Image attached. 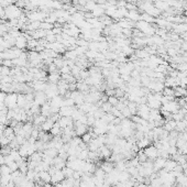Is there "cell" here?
<instances>
[{
    "instance_id": "obj_18",
    "label": "cell",
    "mask_w": 187,
    "mask_h": 187,
    "mask_svg": "<svg viewBox=\"0 0 187 187\" xmlns=\"http://www.w3.org/2000/svg\"><path fill=\"white\" fill-rule=\"evenodd\" d=\"M62 78L61 73L60 72H55V73H50L47 75V80L50 84H57L60 82V79Z\"/></svg>"
},
{
    "instance_id": "obj_35",
    "label": "cell",
    "mask_w": 187,
    "mask_h": 187,
    "mask_svg": "<svg viewBox=\"0 0 187 187\" xmlns=\"http://www.w3.org/2000/svg\"><path fill=\"white\" fill-rule=\"evenodd\" d=\"M62 172L64 174L65 178H69V177H73V174H74V169H72L71 167H67V166H65L64 169H62Z\"/></svg>"
},
{
    "instance_id": "obj_29",
    "label": "cell",
    "mask_w": 187,
    "mask_h": 187,
    "mask_svg": "<svg viewBox=\"0 0 187 187\" xmlns=\"http://www.w3.org/2000/svg\"><path fill=\"white\" fill-rule=\"evenodd\" d=\"M50 133L53 135V137H57V135H62V128L60 127V124H58L57 122L54 123V126H53V128L51 129Z\"/></svg>"
},
{
    "instance_id": "obj_14",
    "label": "cell",
    "mask_w": 187,
    "mask_h": 187,
    "mask_svg": "<svg viewBox=\"0 0 187 187\" xmlns=\"http://www.w3.org/2000/svg\"><path fill=\"white\" fill-rule=\"evenodd\" d=\"M63 100H64V97H62L60 95L53 97L52 99H49V102H50L51 107H55V108H61L63 106Z\"/></svg>"
},
{
    "instance_id": "obj_23",
    "label": "cell",
    "mask_w": 187,
    "mask_h": 187,
    "mask_svg": "<svg viewBox=\"0 0 187 187\" xmlns=\"http://www.w3.org/2000/svg\"><path fill=\"white\" fill-rule=\"evenodd\" d=\"M29 101L27 100V97H25V94H18V101H17V105H18L19 108L24 109V107L27 106Z\"/></svg>"
},
{
    "instance_id": "obj_20",
    "label": "cell",
    "mask_w": 187,
    "mask_h": 187,
    "mask_svg": "<svg viewBox=\"0 0 187 187\" xmlns=\"http://www.w3.org/2000/svg\"><path fill=\"white\" fill-rule=\"evenodd\" d=\"M151 142L152 141L150 139H148L147 137H143L142 139L137 141V145L139 147L140 150H144L145 148H148L149 145H151Z\"/></svg>"
},
{
    "instance_id": "obj_22",
    "label": "cell",
    "mask_w": 187,
    "mask_h": 187,
    "mask_svg": "<svg viewBox=\"0 0 187 187\" xmlns=\"http://www.w3.org/2000/svg\"><path fill=\"white\" fill-rule=\"evenodd\" d=\"M163 129L166 130L167 132H171L173 130H175L176 129V121H174L172 119L165 120V123H164V126H163Z\"/></svg>"
},
{
    "instance_id": "obj_17",
    "label": "cell",
    "mask_w": 187,
    "mask_h": 187,
    "mask_svg": "<svg viewBox=\"0 0 187 187\" xmlns=\"http://www.w3.org/2000/svg\"><path fill=\"white\" fill-rule=\"evenodd\" d=\"M165 162L166 160L163 158H155L154 163H153V169H154V172H158V171H161V169H164V166H165Z\"/></svg>"
},
{
    "instance_id": "obj_24",
    "label": "cell",
    "mask_w": 187,
    "mask_h": 187,
    "mask_svg": "<svg viewBox=\"0 0 187 187\" xmlns=\"http://www.w3.org/2000/svg\"><path fill=\"white\" fill-rule=\"evenodd\" d=\"M41 115H43L44 117H51L52 116V111H51V105L50 102L47 101L46 104H44L43 106H41Z\"/></svg>"
},
{
    "instance_id": "obj_4",
    "label": "cell",
    "mask_w": 187,
    "mask_h": 187,
    "mask_svg": "<svg viewBox=\"0 0 187 187\" xmlns=\"http://www.w3.org/2000/svg\"><path fill=\"white\" fill-rule=\"evenodd\" d=\"M180 109V105H178L176 99L162 105V110H165V111L169 112V113H175V112H177Z\"/></svg>"
},
{
    "instance_id": "obj_9",
    "label": "cell",
    "mask_w": 187,
    "mask_h": 187,
    "mask_svg": "<svg viewBox=\"0 0 187 187\" xmlns=\"http://www.w3.org/2000/svg\"><path fill=\"white\" fill-rule=\"evenodd\" d=\"M47 101H49V98L44 91H36L34 94V104L39 105V106H43Z\"/></svg>"
},
{
    "instance_id": "obj_33",
    "label": "cell",
    "mask_w": 187,
    "mask_h": 187,
    "mask_svg": "<svg viewBox=\"0 0 187 187\" xmlns=\"http://www.w3.org/2000/svg\"><path fill=\"white\" fill-rule=\"evenodd\" d=\"M97 2H96V0H87V2H86V4H85V10H87V11H91L96 8V6H97Z\"/></svg>"
},
{
    "instance_id": "obj_2",
    "label": "cell",
    "mask_w": 187,
    "mask_h": 187,
    "mask_svg": "<svg viewBox=\"0 0 187 187\" xmlns=\"http://www.w3.org/2000/svg\"><path fill=\"white\" fill-rule=\"evenodd\" d=\"M17 101H18V94L10 93L4 97V104L8 109H15L17 107H18Z\"/></svg>"
},
{
    "instance_id": "obj_19",
    "label": "cell",
    "mask_w": 187,
    "mask_h": 187,
    "mask_svg": "<svg viewBox=\"0 0 187 187\" xmlns=\"http://www.w3.org/2000/svg\"><path fill=\"white\" fill-rule=\"evenodd\" d=\"M53 166H55L57 169H63L66 166V161L65 160H63L62 158H60V156H56V158H53V164H52Z\"/></svg>"
},
{
    "instance_id": "obj_28",
    "label": "cell",
    "mask_w": 187,
    "mask_h": 187,
    "mask_svg": "<svg viewBox=\"0 0 187 187\" xmlns=\"http://www.w3.org/2000/svg\"><path fill=\"white\" fill-rule=\"evenodd\" d=\"M174 95H175V97H185L186 96V88L180 86L175 87L174 88Z\"/></svg>"
},
{
    "instance_id": "obj_15",
    "label": "cell",
    "mask_w": 187,
    "mask_h": 187,
    "mask_svg": "<svg viewBox=\"0 0 187 187\" xmlns=\"http://www.w3.org/2000/svg\"><path fill=\"white\" fill-rule=\"evenodd\" d=\"M140 12L138 10H130L128 11V13H127L126 15V18L128 19V20H130V21H132V22H138V21H140Z\"/></svg>"
},
{
    "instance_id": "obj_37",
    "label": "cell",
    "mask_w": 187,
    "mask_h": 187,
    "mask_svg": "<svg viewBox=\"0 0 187 187\" xmlns=\"http://www.w3.org/2000/svg\"><path fill=\"white\" fill-rule=\"evenodd\" d=\"M38 45H39L38 40L30 39V40H28V45H27V49H29V50H34Z\"/></svg>"
},
{
    "instance_id": "obj_43",
    "label": "cell",
    "mask_w": 187,
    "mask_h": 187,
    "mask_svg": "<svg viewBox=\"0 0 187 187\" xmlns=\"http://www.w3.org/2000/svg\"><path fill=\"white\" fill-rule=\"evenodd\" d=\"M2 66L11 68L13 66V62H12V60H2Z\"/></svg>"
},
{
    "instance_id": "obj_7",
    "label": "cell",
    "mask_w": 187,
    "mask_h": 187,
    "mask_svg": "<svg viewBox=\"0 0 187 187\" xmlns=\"http://www.w3.org/2000/svg\"><path fill=\"white\" fill-rule=\"evenodd\" d=\"M44 93L46 94V96L49 99H52L53 97L57 96L58 95V87L57 84H47L46 88L44 90Z\"/></svg>"
},
{
    "instance_id": "obj_36",
    "label": "cell",
    "mask_w": 187,
    "mask_h": 187,
    "mask_svg": "<svg viewBox=\"0 0 187 187\" xmlns=\"http://www.w3.org/2000/svg\"><path fill=\"white\" fill-rule=\"evenodd\" d=\"M54 28V24H52V23H49V22H41V24H40V29L44 30V31H50V30H53Z\"/></svg>"
},
{
    "instance_id": "obj_34",
    "label": "cell",
    "mask_w": 187,
    "mask_h": 187,
    "mask_svg": "<svg viewBox=\"0 0 187 187\" xmlns=\"http://www.w3.org/2000/svg\"><path fill=\"white\" fill-rule=\"evenodd\" d=\"M12 171L7 164H4V165H0V175H9L11 174Z\"/></svg>"
},
{
    "instance_id": "obj_3",
    "label": "cell",
    "mask_w": 187,
    "mask_h": 187,
    "mask_svg": "<svg viewBox=\"0 0 187 187\" xmlns=\"http://www.w3.org/2000/svg\"><path fill=\"white\" fill-rule=\"evenodd\" d=\"M147 105L151 109H154V110H158V109L162 107L161 100L155 97L154 94H149L148 96H147Z\"/></svg>"
},
{
    "instance_id": "obj_44",
    "label": "cell",
    "mask_w": 187,
    "mask_h": 187,
    "mask_svg": "<svg viewBox=\"0 0 187 187\" xmlns=\"http://www.w3.org/2000/svg\"><path fill=\"white\" fill-rule=\"evenodd\" d=\"M186 96H187V88H186Z\"/></svg>"
},
{
    "instance_id": "obj_39",
    "label": "cell",
    "mask_w": 187,
    "mask_h": 187,
    "mask_svg": "<svg viewBox=\"0 0 187 187\" xmlns=\"http://www.w3.org/2000/svg\"><path fill=\"white\" fill-rule=\"evenodd\" d=\"M121 113H122L123 118H131V117H132V115H131V112H130L129 108H128L127 106L122 109V110H121Z\"/></svg>"
},
{
    "instance_id": "obj_12",
    "label": "cell",
    "mask_w": 187,
    "mask_h": 187,
    "mask_svg": "<svg viewBox=\"0 0 187 187\" xmlns=\"http://www.w3.org/2000/svg\"><path fill=\"white\" fill-rule=\"evenodd\" d=\"M27 45H28V39H27L23 34H21V35L18 36V38L15 39V46L17 47V49L23 51V49H27Z\"/></svg>"
},
{
    "instance_id": "obj_45",
    "label": "cell",
    "mask_w": 187,
    "mask_h": 187,
    "mask_svg": "<svg viewBox=\"0 0 187 187\" xmlns=\"http://www.w3.org/2000/svg\"><path fill=\"white\" fill-rule=\"evenodd\" d=\"M0 116H1V112H0Z\"/></svg>"
},
{
    "instance_id": "obj_21",
    "label": "cell",
    "mask_w": 187,
    "mask_h": 187,
    "mask_svg": "<svg viewBox=\"0 0 187 187\" xmlns=\"http://www.w3.org/2000/svg\"><path fill=\"white\" fill-rule=\"evenodd\" d=\"M54 123L55 122L51 118H46V120H45V121L42 123V126L40 127V128L43 130V131H45V132H49V131H51V129L53 128Z\"/></svg>"
},
{
    "instance_id": "obj_40",
    "label": "cell",
    "mask_w": 187,
    "mask_h": 187,
    "mask_svg": "<svg viewBox=\"0 0 187 187\" xmlns=\"http://www.w3.org/2000/svg\"><path fill=\"white\" fill-rule=\"evenodd\" d=\"M7 165L9 166V167H10L12 172H15V171L19 169V165L17 164V162H15V161H11V162L7 163Z\"/></svg>"
},
{
    "instance_id": "obj_27",
    "label": "cell",
    "mask_w": 187,
    "mask_h": 187,
    "mask_svg": "<svg viewBox=\"0 0 187 187\" xmlns=\"http://www.w3.org/2000/svg\"><path fill=\"white\" fill-rule=\"evenodd\" d=\"M40 175V180H42V182H44V183H51V178H52V176H51V174L47 171H42V172L39 173Z\"/></svg>"
},
{
    "instance_id": "obj_13",
    "label": "cell",
    "mask_w": 187,
    "mask_h": 187,
    "mask_svg": "<svg viewBox=\"0 0 187 187\" xmlns=\"http://www.w3.org/2000/svg\"><path fill=\"white\" fill-rule=\"evenodd\" d=\"M51 176H52L51 183L54 184V185L61 183V182H63V180H65V176H64V174H63V172H62V169H57V171H56L53 175H51Z\"/></svg>"
},
{
    "instance_id": "obj_8",
    "label": "cell",
    "mask_w": 187,
    "mask_h": 187,
    "mask_svg": "<svg viewBox=\"0 0 187 187\" xmlns=\"http://www.w3.org/2000/svg\"><path fill=\"white\" fill-rule=\"evenodd\" d=\"M143 151L149 160L154 161L155 158H158V150L155 148V145H149L148 148H145Z\"/></svg>"
},
{
    "instance_id": "obj_25",
    "label": "cell",
    "mask_w": 187,
    "mask_h": 187,
    "mask_svg": "<svg viewBox=\"0 0 187 187\" xmlns=\"http://www.w3.org/2000/svg\"><path fill=\"white\" fill-rule=\"evenodd\" d=\"M177 165V162L176 161H174V160H171V158H169V160H166L165 162V166H164V169L166 172H172L173 169H175V166Z\"/></svg>"
},
{
    "instance_id": "obj_26",
    "label": "cell",
    "mask_w": 187,
    "mask_h": 187,
    "mask_svg": "<svg viewBox=\"0 0 187 187\" xmlns=\"http://www.w3.org/2000/svg\"><path fill=\"white\" fill-rule=\"evenodd\" d=\"M43 154L45 155V156H49V158H54L58 155V151L54 148H49V149H45V150H44Z\"/></svg>"
},
{
    "instance_id": "obj_32",
    "label": "cell",
    "mask_w": 187,
    "mask_h": 187,
    "mask_svg": "<svg viewBox=\"0 0 187 187\" xmlns=\"http://www.w3.org/2000/svg\"><path fill=\"white\" fill-rule=\"evenodd\" d=\"M112 108H113V106H112L109 101H106V102H102V105L100 106V109L102 110V111L105 112V113H110L112 110Z\"/></svg>"
},
{
    "instance_id": "obj_1",
    "label": "cell",
    "mask_w": 187,
    "mask_h": 187,
    "mask_svg": "<svg viewBox=\"0 0 187 187\" xmlns=\"http://www.w3.org/2000/svg\"><path fill=\"white\" fill-rule=\"evenodd\" d=\"M4 11H6V17L9 20H13V19H19L22 15V10L21 8H19L15 4H10L8 6L7 8H4Z\"/></svg>"
},
{
    "instance_id": "obj_11",
    "label": "cell",
    "mask_w": 187,
    "mask_h": 187,
    "mask_svg": "<svg viewBox=\"0 0 187 187\" xmlns=\"http://www.w3.org/2000/svg\"><path fill=\"white\" fill-rule=\"evenodd\" d=\"M76 108H77V107H75V106H72V107H68V106H63V107L60 108L58 113H60L61 117H72L73 112L75 111Z\"/></svg>"
},
{
    "instance_id": "obj_31",
    "label": "cell",
    "mask_w": 187,
    "mask_h": 187,
    "mask_svg": "<svg viewBox=\"0 0 187 187\" xmlns=\"http://www.w3.org/2000/svg\"><path fill=\"white\" fill-rule=\"evenodd\" d=\"M140 20L147 22V23H151V24L153 22H155V18H153L152 15H148V13H145V12H142V13H141Z\"/></svg>"
},
{
    "instance_id": "obj_38",
    "label": "cell",
    "mask_w": 187,
    "mask_h": 187,
    "mask_svg": "<svg viewBox=\"0 0 187 187\" xmlns=\"http://www.w3.org/2000/svg\"><path fill=\"white\" fill-rule=\"evenodd\" d=\"M9 144H10V140H9L7 137H4V135L0 137V147H1V148H2V147H7Z\"/></svg>"
},
{
    "instance_id": "obj_16",
    "label": "cell",
    "mask_w": 187,
    "mask_h": 187,
    "mask_svg": "<svg viewBox=\"0 0 187 187\" xmlns=\"http://www.w3.org/2000/svg\"><path fill=\"white\" fill-rule=\"evenodd\" d=\"M91 15H93L94 18H101V17H104L105 15V7H104V4H97L96 8L91 11Z\"/></svg>"
},
{
    "instance_id": "obj_42",
    "label": "cell",
    "mask_w": 187,
    "mask_h": 187,
    "mask_svg": "<svg viewBox=\"0 0 187 187\" xmlns=\"http://www.w3.org/2000/svg\"><path fill=\"white\" fill-rule=\"evenodd\" d=\"M60 73H61V75H63V74H69L71 73V67H69L68 65H65L62 68H60Z\"/></svg>"
},
{
    "instance_id": "obj_41",
    "label": "cell",
    "mask_w": 187,
    "mask_h": 187,
    "mask_svg": "<svg viewBox=\"0 0 187 187\" xmlns=\"http://www.w3.org/2000/svg\"><path fill=\"white\" fill-rule=\"evenodd\" d=\"M108 101L112 105V106H113V107H116V106L118 105V102H119V98H117L116 96H109V97H108Z\"/></svg>"
},
{
    "instance_id": "obj_5",
    "label": "cell",
    "mask_w": 187,
    "mask_h": 187,
    "mask_svg": "<svg viewBox=\"0 0 187 187\" xmlns=\"http://www.w3.org/2000/svg\"><path fill=\"white\" fill-rule=\"evenodd\" d=\"M74 131L76 137H83L86 132H88V126L86 123H80L74 121Z\"/></svg>"
},
{
    "instance_id": "obj_6",
    "label": "cell",
    "mask_w": 187,
    "mask_h": 187,
    "mask_svg": "<svg viewBox=\"0 0 187 187\" xmlns=\"http://www.w3.org/2000/svg\"><path fill=\"white\" fill-rule=\"evenodd\" d=\"M150 111H151V108H150L147 104L138 105V113L137 115L139 116V117H141L142 119L148 120L149 116H150Z\"/></svg>"
},
{
    "instance_id": "obj_30",
    "label": "cell",
    "mask_w": 187,
    "mask_h": 187,
    "mask_svg": "<svg viewBox=\"0 0 187 187\" xmlns=\"http://www.w3.org/2000/svg\"><path fill=\"white\" fill-rule=\"evenodd\" d=\"M100 169H102L106 174H108V173H110L112 169H115V165L111 163V161H110V162H105V163H102V165H101Z\"/></svg>"
},
{
    "instance_id": "obj_10",
    "label": "cell",
    "mask_w": 187,
    "mask_h": 187,
    "mask_svg": "<svg viewBox=\"0 0 187 187\" xmlns=\"http://www.w3.org/2000/svg\"><path fill=\"white\" fill-rule=\"evenodd\" d=\"M97 153H98V155H99V158H106V160H109L112 154V151L109 147H107V145H102V147L97 151Z\"/></svg>"
}]
</instances>
